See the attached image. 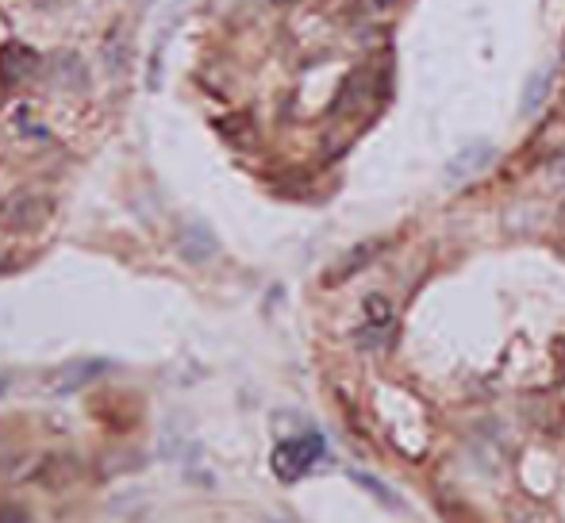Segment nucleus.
<instances>
[{"label": "nucleus", "mask_w": 565, "mask_h": 523, "mask_svg": "<svg viewBox=\"0 0 565 523\" xmlns=\"http://www.w3.org/2000/svg\"><path fill=\"white\" fill-rule=\"evenodd\" d=\"M381 250H385L381 239H366V243L350 247L343 258L331 266V274L323 277V281H327V285H343V281H350V277H358L362 270H369V266L377 262V254H381Z\"/></svg>", "instance_id": "4"}, {"label": "nucleus", "mask_w": 565, "mask_h": 523, "mask_svg": "<svg viewBox=\"0 0 565 523\" xmlns=\"http://www.w3.org/2000/svg\"><path fill=\"white\" fill-rule=\"evenodd\" d=\"M492 143H473V147H462L450 162H446V181L450 185H462V181H469V177H477L485 166L492 162Z\"/></svg>", "instance_id": "5"}, {"label": "nucleus", "mask_w": 565, "mask_h": 523, "mask_svg": "<svg viewBox=\"0 0 565 523\" xmlns=\"http://www.w3.org/2000/svg\"><path fill=\"white\" fill-rule=\"evenodd\" d=\"M550 81H554V70H550V66H542L539 74H535V77H531V81H527V89H523V100H519V112H523V116L539 108L542 97L550 93Z\"/></svg>", "instance_id": "6"}, {"label": "nucleus", "mask_w": 565, "mask_h": 523, "mask_svg": "<svg viewBox=\"0 0 565 523\" xmlns=\"http://www.w3.org/2000/svg\"><path fill=\"white\" fill-rule=\"evenodd\" d=\"M181 250H185L193 262H204L208 254H216V243H212V235H208L204 227H193V231L181 239Z\"/></svg>", "instance_id": "7"}, {"label": "nucleus", "mask_w": 565, "mask_h": 523, "mask_svg": "<svg viewBox=\"0 0 565 523\" xmlns=\"http://www.w3.org/2000/svg\"><path fill=\"white\" fill-rule=\"evenodd\" d=\"M354 481H358V485H362V489H366V493H373V497L377 500H385V504H389V508H400V497H396L393 489H385V485H381V481H373V477L369 474H358V470H354Z\"/></svg>", "instance_id": "8"}, {"label": "nucleus", "mask_w": 565, "mask_h": 523, "mask_svg": "<svg viewBox=\"0 0 565 523\" xmlns=\"http://www.w3.org/2000/svg\"><path fill=\"white\" fill-rule=\"evenodd\" d=\"M323 454H327L323 435L308 431V435H296V439L277 443L270 466H273V474L281 477V481H300V477L312 474V466H316V462H323Z\"/></svg>", "instance_id": "1"}, {"label": "nucleus", "mask_w": 565, "mask_h": 523, "mask_svg": "<svg viewBox=\"0 0 565 523\" xmlns=\"http://www.w3.org/2000/svg\"><path fill=\"white\" fill-rule=\"evenodd\" d=\"M396 339V316H393V304L389 297L381 293H369L362 300V327L354 331V343L366 350V354H385L393 347Z\"/></svg>", "instance_id": "2"}, {"label": "nucleus", "mask_w": 565, "mask_h": 523, "mask_svg": "<svg viewBox=\"0 0 565 523\" xmlns=\"http://www.w3.org/2000/svg\"><path fill=\"white\" fill-rule=\"evenodd\" d=\"M0 389H4V385H0Z\"/></svg>", "instance_id": "9"}, {"label": "nucleus", "mask_w": 565, "mask_h": 523, "mask_svg": "<svg viewBox=\"0 0 565 523\" xmlns=\"http://www.w3.org/2000/svg\"><path fill=\"white\" fill-rule=\"evenodd\" d=\"M104 370H108V362H100V358H77V362H66V366H58V370L50 374V393H58V397L81 393V389L93 385Z\"/></svg>", "instance_id": "3"}]
</instances>
